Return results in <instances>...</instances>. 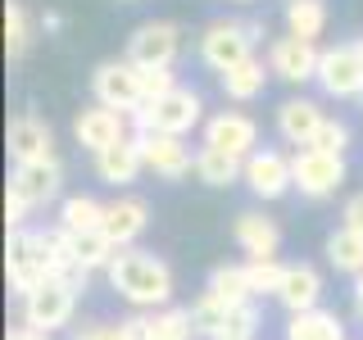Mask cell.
I'll return each mask as SVG.
<instances>
[{"instance_id":"44","label":"cell","mask_w":363,"mask_h":340,"mask_svg":"<svg viewBox=\"0 0 363 340\" xmlns=\"http://www.w3.org/2000/svg\"><path fill=\"white\" fill-rule=\"evenodd\" d=\"M241 5H250V0H241Z\"/></svg>"},{"instance_id":"5","label":"cell","mask_w":363,"mask_h":340,"mask_svg":"<svg viewBox=\"0 0 363 340\" xmlns=\"http://www.w3.org/2000/svg\"><path fill=\"white\" fill-rule=\"evenodd\" d=\"M77 290L73 281L64 277H45L37 290L23 295V322L37 327V332H64V327H73V313H77Z\"/></svg>"},{"instance_id":"29","label":"cell","mask_w":363,"mask_h":340,"mask_svg":"<svg viewBox=\"0 0 363 340\" xmlns=\"http://www.w3.org/2000/svg\"><path fill=\"white\" fill-rule=\"evenodd\" d=\"M327 28V5L323 0H286V32L304 41H318Z\"/></svg>"},{"instance_id":"20","label":"cell","mask_w":363,"mask_h":340,"mask_svg":"<svg viewBox=\"0 0 363 340\" xmlns=\"http://www.w3.org/2000/svg\"><path fill=\"white\" fill-rule=\"evenodd\" d=\"M323 272H318L313 264H286V272H281V286L272 300L281 304L286 313H309L323 304Z\"/></svg>"},{"instance_id":"45","label":"cell","mask_w":363,"mask_h":340,"mask_svg":"<svg viewBox=\"0 0 363 340\" xmlns=\"http://www.w3.org/2000/svg\"><path fill=\"white\" fill-rule=\"evenodd\" d=\"M359 105H363V96H359Z\"/></svg>"},{"instance_id":"24","label":"cell","mask_w":363,"mask_h":340,"mask_svg":"<svg viewBox=\"0 0 363 340\" xmlns=\"http://www.w3.org/2000/svg\"><path fill=\"white\" fill-rule=\"evenodd\" d=\"M196 181L204 186H232V181H245V159L213 150V145H200L196 150Z\"/></svg>"},{"instance_id":"9","label":"cell","mask_w":363,"mask_h":340,"mask_svg":"<svg viewBox=\"0 0 363 340\" xmlns=\"http://www.w3.org/2000/svg\"><path fill=\"white\" fill-rule=\"evenodd\" d=\"M177 55H182V28L177 23L145 18V23L132 28V37H128V60L132 64H141V68H150V64L155 68H173Z\"/></svg>"},{"instance_id":"22","label":"cell","mask_w":363,"mask_h":340,"mask_svg":"<svg viewBox=\"0 0 363 340\" xmlns=\"http://www.w3.org/2000/svg\"><path fill=\"white\" fill-rule=\"evenodd\" d=\"M268 77H272V68L255 55V60H245V64H236V68H227V73H218V86H223V96L232 100V105H250V100L264 96Z\"/></svg>"},{"instance_id":"25","label":"cell","mask_w":363,"mask_h":340,"mask_svg":"<svg viewBox=\"0 0 363 340\" xmlns=\"http://www.w3.org/2000/svg\"><path fill=\"white\" fill-rule=\"evenodd\" d=\"M286 340H345V322H340V313L318 304L309 313H291Z\"/></svg>"},{"instance_id":"38","label":"cell","mask_w":363,"mask_h":340,"mask_svg":"<svg viewBox=\"0 0 363 340\" xmlns=\"http://www.w3.org/2000/svg\"><path fill=\"white\" fill-rule=\"evenodd\" d=\"M340 222L354 227V232H363V191H354V196L345 200V209H340Z\"/></svg>"},{"instance_id":"40","label":"cell","mask_w":363,"mask_h":340,"mask_svg":"<svg viewBox=\"0 0 363 340\" xmlns=\"http://www.w3.org/2000/svg\"><path fill=\"white\" fill-rule=\"evenodd\" d=\"M9 340H50V332H37V327H28V322H18L14 332H9Z\"/></svg>"},{"instance_id":"12","label":"cell","mask_w":363,"mask_h":340,"mask_svg":"<svg viewBox=\"0 0 363 340\" xmlns=\"http://www.w3.org/2000/svg\"><path fill=\"white\" fill-rule=\"evenodd\" d=\"M145 150V173L164 177V181H182L196 173V154H191L186 136H168V132H136Z\"/></svg>"},{"instance_id":"32","label":"cell","mask_w":363,"mask_h":340,"mask_svg":"<svg viewBox=\"0 0 363 340\" xmlns=\"http://www.w3.org/2000/svg\"><path fill=\"white\" fill-rule=\"evenodd\" d=\"M28 41H32V23H28L23 0H5V50H9V60H18L28 50Z\"/></svg>"},{"instance_id":"2","label":"cell","mask_w":363,"mask_h":340,"mask_svg":"<svg viewBox=\"0 0 363 340\" xmlns=\"http://www.w3.org/2000/svg\"><path fill=\"white\" fill-rule=\"evenodd\" d=\"M264 41V23L255 18H213L209 28L200 32V60L213 68V73H227V68L255 60V45Z\"/></svg>"},{"instance_id":"4","label":"cell","mask_w":363,"mask_h":340,"mask_svg":"<svg viewBox=\"0 0 363 340\" xmlns=\"http://www.w3.org/2000/svg\"><path fill=\"white\" fill-rule=\"evenodd\" d=\"M5 272H9V286H14L18 300H23L28 290H37L45 277H55V264H50V236L37 232V227H18V232H9Z\"/></svg>"},{"instance_id":"19","label":"cell","mask_w":363,"mask_h":340,"mask_svg":"<svg viewBox=\"0 0 363 340\" xmlns=\"http://www.w3.org/2000/svg\"><path fill=\"white\" fill-rule=\"evenodd\" d=\"M9 159L14 164H37V159H55V132L50 123L37 118V113H18L9 123Z\"/></svg>"},{"instance_id":"8","label":"cell","mask_w":363,"mask_h":340,"mask_svg":"<svg viewBox=\"0 0 363 340\" xmlns=\"http://www.w3.org/2000/svg\"><path fill=\"white\" fill-rule=\"evenodd\" d=\"M91 96H96L100 105H109V109L136 113V109L145 105V96H141V68H136L128 55H123V60L96 64V73H91Z\"/></svg>"},{"instance_id":"35","label":"cell","mask_w":363,"mask_h":340,"mask_svg":"<svg viewBox=\"0 0 363 340\" xmlns=\"http://www.w3.org/2000/svg\"><path fill=\"white\" fill-rule=\"evenodd\" d=\"M141 68V64H136ZM177 86V77H173V68H141V96H145V105H150V100H159L164 96V91H173Z\"/></svg>"},{"instance_id":"39","label":"cell","mask_w":363,"mask_h":340,"mask_svg":"<svg viewBox=\"0 0 363 340\" xmlns=\"http://www.w3.org/2000/svg\"><path fill=\"white\" fill-rule=\"evenodd\" d=\"M350 313H354V322L363 327V272L354 277V290H350Z\"/></svg>"},{"instance_id":"15","label":"cell","mask_w":363,"mask_h":340,"mask_svg":"<svg viewBox=\"0 0 363 340\" xmlns=\"http://www.w3.org/2000/svg\"><path fill=\"white\" fill-rule=\"evenodd\" d=\"M60 159H37V164H14L9 173V196H18L28 209H41L45 200L60 196Z\"/></svg>"},{"instance_id":"37","label":"cell","mask_w":363,"mask_h":340,"mask_svg":"<svg viewBox=\"0 0 363 340\" xmlns=\"http://www.w3.org/2000/svg\"><path fill=\"white\" fill-rule=\"evenodd\" d=\"M73 340H132L128 322H82L73 327Z\"/></svg>"},{"instance_id":"28","label":"cell","mask_w":363,"mask_h":340,"mask_svg":"<svg viewBox=\"0 0 363 340\" xmlns=\"http://www.w3.org/2000/svg\"><path fill=\"white\" fill-rule=\"evenodd\" d=\"M100 222H105V204H100L96 196H68L60 204V227L73 236L82 232H100Z\"/></svg>"},{"instance_id":"23","label":"cell","mask_w":363,"mask_h":340,"mask_svg":"<svg viewBox=\"0 0 363 340\" xmlns=\"http://www.w3.org/2000/svg\"><path fill=\"white\" fill-rule=\"evenodd\" d=\"M323 254L327 264H332L336 272H345V277H359L363 272V232H354V227H332L323 241Z\"/></svg>"},{"instance_id":"14","label":"cell","mask_w":363,"mask_h":340,"mask_svg":"<svg viewBox=\"0 0 363 340\" xmlns=\"http://www.w3.org/2000/svg\"><path fill=\"white\" fill-rule=\"evenodd\" d=\"M204 145L227 150L236 159H250L259 150V123L241 109H223V113H213V118H204Z\"/></svg>"},{"instance_id":"30","label":"cell","mask_w":363,"mask_h":340,"mask_svg":"<svg viewBox=\"0 0 363 340\" xmlns=\"http://www.w3.org/2000/svg\"><path fill=\"white\" fill-rule=\"evenodd\" d=\"M73 254H77V268L82 272H109L118 245L105 232H82V236H73Z\"/></svg>"},{"instance_id":"17","label":"cell","mask_w":363,"mask_h":340,"mask_svg":"<svg viewBox=\"0 0 363 340\" xmlns=\"http://www.w3.org/2000/svg\"><path fill=\"white\" fill-rule=\"evenodd\" d=\"M323 123H327V109L309 96H291V100L277 105V136L286 145H295V150H300V145H313V136L323 132Z\"/></svg>"},{"instance_id":"43","label":"cell","mask_w":363,"mask_h":340,"mask_svg":"<svg viewBox=\"0 0 363 340\" xmlns=\"http://www.w3.org/2000/svg\"><path fill=\"white\" fill-rule=\"evenodd\" d=\"M359 50H363V37H359Z\"/></svg>"},{"instance_id":"21","label":"cell","mask_w":363,"mask_h":340,"mask_svg":"<svg viewBox=\"0 0 363 340\" xmlns=\"http://www.w3.org/2000/svg\"><path fill=\"white\" fill-rule=\"evenodd\" d=\"M232 236H236L245 259H277V249H281V227L272 218H264V213H255V209L236 213Z\"/></svg>"},{"instance_id":"34","label":"cell","mask_w":363,"mask_h":340,"mask_svg":"<svg viewBox=\"0 0 363 340\" xmlns=\"http://www.w3.org/2000/svg\"><path fill=\"white\" fill-rule=\"evenodd\" d=\"M313 150H327V154H345L350 150V128L340 118H327L323 132L313 136Z\"/></svg>"},{"instance_id":"41","label":"cell","mask_w":363,"mask_h":340,"mask_svg":"<svg viewBox=\"0 0 363 340\" xmlns=\"http://www.w3.org/2000/svg\"><path fill=\"white\" fill-rule=\"evenodd\" d=\"M223 340H255V336H223Z\"/></svg>"},{"instance_id":"6","label":"cell","mask_w":363,"mask_h":340,"mask_svg":"<svg viewBox=\"0 0 363 340\" xmlns=\"http://www.w3.org/2000/svg\"><path fill=\"white\" fill-rule=\"evenodd\" d=\"M291 168H295V191L304 200H327L345 186V154H327V150H313V145H300L291 154Z\"/></svg>"},{"instance_id":"27","label":"cell","mask_w":363,"mask_h":340,"mask_svg":"<svg viewBox=\"0 0 363 340\" xmlns=\"http://www.w3.org/2000/svg\"><path fill=\"white\" fill-rule=\"evenodd\" d=\"M145 340H196L191 309H145Z\"/></svg>"},{"instance_id":"31","label":"cell","mask_w":363,"mask_h":340,"mask_svg":"<svg viewBox=\"0 0 363 340\" xmlns=\"http://www.w3.org/2000/svg\"><path fill=\"white\" fill-rule=\"evenodd\" d=\"M236 304H218L213 295H200L196 304H191V322H196V336L200 340H218L227 332V313H232Z\"/></svg>"},{"instance_id":"11","label":"cell","mask_w":363,"mask_h":340,"mask_svg":"<svg viewBox=\"0 0 363 340\" xmlns=\"http://www.w3.org/2000/svg\"><path fill=\"white\" fill-rule=\"evenodd\" d=\"M132 128V113H123V109H109V105H100V100H91V105L73 118V141L82 145V150H105V145L113 141H123Z\"/></svg>"},{"instance_id":"18","label":"cell","mask_w":363,"mask_h":340,"mask_svg":"<svg viewBox=\"0 0 363 340\" xmlns=\"http://www.w3.org/2000/svg\"><path fill=\"white\" fill-rule=\"evenodd\" d=\"M145 227H150V204H145L141 196H118V200L105 204V222H100V232H105L118 249L136 245L145 236Z\"/></svg>"},{"instance_id":"42","label":"cell","mask_w":363,"mask_h":340,"mask_svg":"<svg viewBox=\"0 0 363 340\" xmlns=\"http://www.w3.org/2000/svg\"><path fill=\"white\" fill-rule=\"evenodd\" d=\"M118 5H136V0H118Z\"/></svg>"},{"instance_id":"13","label":"cell","mask_w":363,"mask_h":340,"mask_svg":"<svg viewBox=\"0 0 363 340\" xmlns=\"http://www.w3.org/2000/svg\"><path fill=\"white\" fill-rule=\"evenodd\" d=\"M245 186H250V196H255V200H281L286 191H295L291 154L264 150V145H259V150L245 159Z\"/></svg>"},{"instance_id":"36","label":"cell","mask_w":363,"mask_h":340,"mask_svg":"<svg viewBox=\"0 0 363 340\" xmlns=\"http://www.w3.org/2000/svg\"><path fill=\"white\" fill-rule=\"evenodd\" d=\"M255 327H259V309H255V300H245V304H236V309L227 313V332L223 336H255Z\"/></svg>"},{"instance_id":"1","label":"cell","mask_w":363,"mask_h":340,"mask_svg":"<svg viewBox=\"0 0 363 340\" xmlns=\"http://www.w3.org/2000/svg\"><path fill=\"white\" fill-rule=\"evenodd\" d=\"M105 277H109V290L118 300H128L132 309H168L173 304V268L141 245L118 249Z\"/></svg>"},{"instance_id":"10","label":"cell","mask_w":363,"mask_h":340,"mask_svg":"<svg viewBox=\"0 0 363 340\" xmlns=\"http://www.w3.org/2000/svg\"><path fill=\"white\" fill-rule=\"evenodd\" d=\"M318 60H323V50H318V41H304V37H277L268 45V68L272 77H281L286 86H304V82H318Z\"/></svg>"},{"instance_id":"33","label":"cell","mask_w":363,"mask_h":340,"mask_svg":"<svg viewBox=\"0 0 363 340\" xmlns=\"http://www.w3.org/2000/svg\"><path fill=\"white\" fill-rule=\"evenodd\" d=\"M245 272H250V290L259 300V295H277L286 264H277V259H245Z\"/></svg>"},{"instance_id":"7","label":"cell","mask_w":363,"mask_h":340,"mask_svg":"<svg viewBox=\"0 0 363 340\" xmlns=\"http://www.w3.org/2000/svg\"><path fill=\"white\" fill-rule=\"evenodd\" d=\"M318 86L327 100H359L363 96V50L359 41L327 45L318 60Z\"/></svg>"},{"instance_id":"26","label":"cell","mask_w":363,"mask_h":340,"mask_svg":"<svg viewBox=\"0 0 363 340\" xmlns=\"http://www.w3.org/2000/svg\"><path fill=\"white\" fill-rule=\"evenodd\" d=\"M204 295H213L218 304H245V300H255L245 264H218V268L209 272V281H204Z\"/></svg>"},{"instance_id":"16","label":"cell","mask_w":363,"mask_h":340,"mask_svg":"<svg viewBox=\"0 0 363 340\" xmlns=\"http://www.w3.org/2000/svg\"><path fill=\"white\" fill-rule=\"evenodd\" d=\"M141 173H145V150L136 132H128L123 141L105 145V150H96V177L109 181V186H132Z\"/></svg>"},{"instance_id":"3","label":"cell","mask_w":363,"mask_h":340,"mask_svg":"<svg viewBox=\"0 0 363 340\" xmlns=\"http://www.w3.org/2000/svg\"><path fill=\"white\" fill-rule=\"evenodd\" d=\"M204 123V100H200V91H191V86H173V91H164L159 100H150V105H141L132 113V128L136 132H168V136H191Z\"/></svg>"}]
</instances>
